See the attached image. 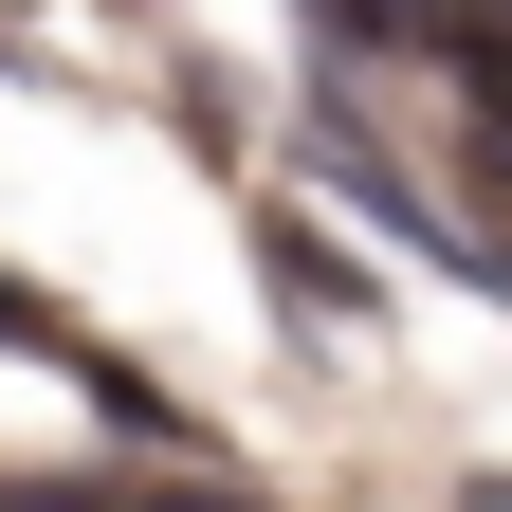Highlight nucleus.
I'll list each match as a JSON object with an SVG mask.
<instances>
[{
    "instance_id": "nucleus-1",
    "label": "nucleus",
    "mask_w": 512,
    "mask_h": 512,
    "mask_svg": "<svg viewBox=\"0 0 512 512\" xmlns=\"http://www.w3.org/2000/svg\"><path fill=\"white\" fill-rule=\"evenodd\" d=\"M0 330H19V293H0Z\"/></svg>"
}]
</instances>
